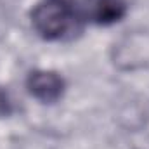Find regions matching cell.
<instances>
[{
	"label": "cell",
	"instance_id": "2",
	"mask_svg": "<svg viewBox=\"0 0 149 149\" xmlns=\"http://www.w3.org/2000/svg\"><path fill=\"white\" fill-rule=\"evenodd\" d=\"M28 92L42 102H56L64 92V80L56 71H33L26 80Z\"/></svg>",
	"mask_w": 149,
	"mask_h": 149
},
{
	"label": "cell",
	"instance_id": "1",
	"mask_svg": "<svg viewBox=\"0 0 149 149\" xmlns=\"http://www.w3.org/2000/svg\"><path fill=\"white\" fill-rule=\"evenodd\" d=\"M74 0H42L31 10V23L45 40L61 38L74 19Z\"/></svg>",
	"mask_w": 149,
	"mask_h": 149
},
{
	"label": "cell",
	"instance_id": "4",
	"mask_svg": "<svg viewBox=\"0 0 149 149\" xmlns=\"http://www.w3.org/2000/svg\"><path fill=\"white\" fill-rule=\"evenodd\" d=\"M10 101H9V97H7V94H5V90H2L0 88V116H7V114H10Z\"/></svg>",
	"mask_w": 149,
	"mask_h": 149
},
{
	"label": "cell",
	"instance_id": "3",
	"mask_svg": "<svg viewBox=\"0 0 149 149\" xmlns=\"http://www.w3.org/2000/svg\"><path fill=\"white\" fill-rule=\"evenodd\" d=\"M81 14L95 24L108 26L127 14L125 0H81Z\"/></svg>",
	"mask_w": 149,
	"mask_h": 149
}]
</instances>
